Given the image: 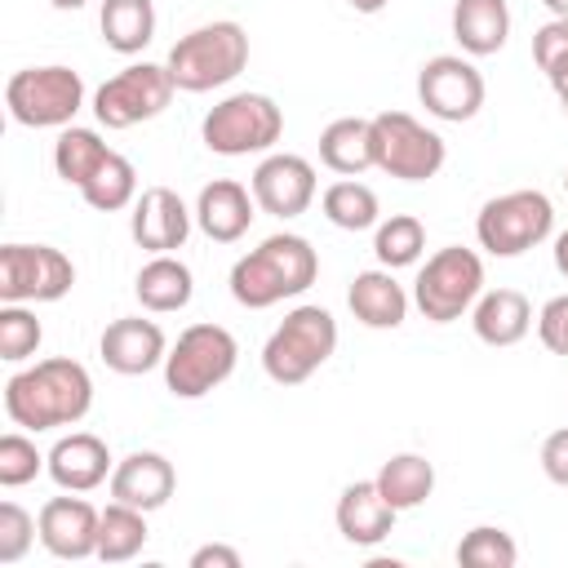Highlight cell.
<instances>
[{
    "instance_id": "cell-1",
    "label": "cell",
    "mask_w": 568,
    "mask_h": 568,
    "mask_svg": "<svg viewBox=\"0 0 568 568\" xmlns=\"http://www.w3.org/2000/svg\"><path fill=\"white\" fill-rule=\"evenodd\" d=\"M89 408H93V377L84 373V364L67 355L40 359L4 382V413L22 430L75 426L84 422Z\"/></svg>"
},
{
    "instance_id": "cell-2",
    "label": "cell",
    "mask_w": 568,
    "mask_h": 568,
    "mask_svg": "<svg viewBox=\"0 0 568 568\" xmlns=\"http://www.w3.org/2000/svg\"><path fill=\"white\" fill-rule=\"evenodd\" d=\"M315 275H320V257L311 240L280 231V235H266L257 248H248L231 266V297L248 311H266L284 297L306 293Z\"/></svg>"
},
{
    "instance_id": "cell-3",
    "label": "cell",
    "mask_w": 568,
    "mask_h": 568,
    "mask_svg": "<svg viewBox=\"0 0 568 568\" xmlns=\"http://www.w3.org/2000/svg\"><path fill=\"white\" fill-rule=\"evenodd\" d=\"M164 67L182 93H209L217 84H231L248 67V36L240 22L195 27L169 49Z\"/></svg>"
},
{
    "instance_id": "cell-4",
    "label": "cell",
    "mask_w": 568,
    "mask_h": 568,
    "mask_svg": "<svg viewBox=\"0 0 568 568\" xmlns=\"http://www.w3.org/2000/svg\"><path fill=\"white\" fill-rule=\"evenodd\" d=\"M337 351V320L324 306H293L262 346V368L280 386L306 382Z\"/></svg>"
},
{
    "instance_id": "cell-5",
    "label": "cell",
    "mask_w": 568,
    "mask_h": 568,
    "mask_svg": "<svg viewBox=\"0 0 568 568\" xmlns=\"http://www.w3.org/2000/svg\"><path fill=\"white\" fill-rule=\"evenodd\" d=\"M240 346L222 324H191L164 355V386L173 399H200L235 373Z\"/></svg>"
},
{
    "instance_id": "cell-6",
    "label": "cell",
    "mask_w": 568,
    "mask_h": 568,
    "mask_svg": "<svg viewBox=\"0 0 568 568\" xmlns=\"http://www.w3.org/2000/svg\"><path fill=\"white\" fill-rule=\"evenodd\" d=\"M484 293V262L475 248L448 244L426 257V266L413 280V302L430 324H453L462 320Z\"/></svg>"
},
{
    "instance_id": "cell-7",
    "label": "cell",
    "mask_w": 568,
    "mask_h": 568,
    "mask_svg": "<svg viewBox=\"0 0 568 568\" xmlns=\"http://www.w3.org/2000/svg\"><path fill=\"white\" fill-rule=\"evenodd\" d=\"M4 106L27 129H67L84 106V80L71 67H22L4 84Z\"/></svg>"
},
{
    "instance_id": "cell-8",
    "label": "cell",
    "mask_w": 568,
    "mask_h": 568,
    "mask_svg": "<svg viewBox=\"0 0 568 568\" xmlns=\"http://www.w3.org/2000/svg\"><path fill=\"white\" fill-rule=\"evenodd\" d=\"M280 133H284V111L266 93H231L200 124V138L213 155L271 151L280 142Z\"/></svg>"
},
{
    "instance_id": "cell-9",
    "label": "cell",
    "mask_w": 568,
    "mask_h": 568,
    "mask_svg": "<svg viewBox=\"0 0 568 568\" xmlns=\"http://www.w3.org/2000/svg\"><path fill=\"white\" fill-rule=\"evenodd\" d=\"M555 231V209L541 191H506L493 195L475 217V240L493 257H519L537 248Z\"/></svg>"
},
{
    "instance_id": "cell-10",
    "label": "cell",
    "mask_w": 568,
    "mask_h": 568,
    "mask_svg": "<svg viewBox=\"0 0 568 568\" xmlns=\"http://www.w3.org/2000/svg\"><path fill=\"white\" fill-rule=\"evenodd\" d=\"M444 160H448L444 138L422 120H413L408 111L373 115V169L399 182H426L444 169Z\"/></svg>"
},
{
    "instance_id": "cell-11",
    "label": "cell",
    "mask_w": 568,
    "mask_h": 568,
    "mask_svg": "<svg viewBox=\"0 0 568 568\" xmlns=\"http://www.w3.org/2000/svg\"><path fill=\"white\" fill-rule=\"evenodd\" d=\"M173 89H178V84H173L169 67H160V62H133V67H124V71H115L111 80L98 84V93H93V115H98V124H106V129H133V124H142V120H155V115L169 106Z\"/></svg>"
},
{
    "instance_id": "cell-12",
    "label": "cell",
    "mask_w": 568,
    "mask_h": 568,
    "mask_svg": "<svg viewBox=\"0 0 568 568\" xmlns=\"http://www.w3.org/2000/svg\"><path fill=\"white\" fill-rule=\"evenodd\" d=\"M75 284V266L53 244L0 248V302H58Z\"/></svg>"
},
{
    "instance_id": "cell-13",
    "label": "cell",
    "mask_w": 568,
    "mask_h": 568,
    "mask_svg": "<svg viewBox=\"0 0 568 568\" xmlns=\"http://www.w3.org/2000/svg\"><path fill=\"white\" fill-rule=\"evenodd\" d=\"M417 98L430 115H439L448 124H462V120L479 115V106H484V75L475 71V62H466L457 53H439V58L422 62Z\"/></svg>"
},
{
    "instance_id": "cell-14",
    "label": "cell",
    "mask_w": 568,
    "mask_h": 568,
    "mask_svg": "<svg viewBox=\"0 0 568 568\" xmlns=\"http://www.w3.org/2000/svg\"><path fill=\"white\" fill-rule=\"evenodd\" d=\"M253 200L271 217H297V213H306L311 200H315V169H311V160L288 155V151L266 155L253 169Z\"/></svg>"
},
{
    "instance_id": "cell-15",
    "label": "cell",
    "mask_w": 568,
    "mask_h": 568,
    "mask_svg": "<svg viewBox=\"0 0 568 568\" xmlns=\"http://www.w3.org/2000/svg\"><path fill=\"white\" fill-rule=\"evenodd\" d=\"M98 355L111 373L120 377H142L151 373L155 364H164L169 355V342H164V328L155 320H142V315H120L102 328L98 337Z\"/></svg>"
},
{
    "instance_id": "cell-16",
    "label": "cell",
    "mask_w": 568,
    "mask_h": 568,
    "mask_svg": "<svg viewBox=\"0 0 568 568\" xmlns=\"http://www.w3.org/2000/svg\"><path fill=\"white\" fill-rule=\"evenodd\" d=\"M40 541L58 559H89L98 555V524L102 510H93L84 497H49L40 506Z\"/></svg>"
},
{
    "instance_id": "cell-17",
    "label": "cell",
    "mask_w": 568,
    "mask_h": 568,
    "mask_svg": "<svg viewBox=\"0 0 568 568\" xmlns=\"http://www.w3.org/2000/svg\"><path fill=\"white\" fill-rule=\"evenodd\" d=\"M129 231H133L138 248H146V253H173V248H182L186 235H191V213H186V204H182L178 191H169V186H146V191L133 200Z\"/></svg>"
},
{
    "instance_id": "cell-18",
    "label": "cell",
    "mask_w": 568,
    "mask_h": 568,
    "mask_svg": "<svg viewBox=\"0 0 568 568\" xmlns=\"http://www.w3.org/2000/svg\"><path fill=\"white\" fill-rule=\"evenodd\" d=\"M106 484H111V501H124V506H138V510L151 515L173 497L178 470H173V462L164 453L142 448V453H129L124 462H115Z\"/></svg>"
},
{
    "instance_id": "cell-19",
    "label": "cell",
    "mask_w": 568,
    "mask_h": 568,
    "mask_svg": "<svg viewBox=\"0 0 568 568\" xmlns=\"http://www.w3.org/2000/svg\"><path fill=\"white\" fill-rule=\"evenodd\" d=\"M111 448L89 430H71L49 448V479L67 493H89L102 479H111Z\"/></svg>"
},
{
    "instance_id": "cell-20",
    "label": "cell",
    "mask_w": 568,
    "mask_h": 568,
    "mask_svg": "<svg viewBox=\"0 0 568 568\" xmlns=\"http://www.w3.org/2000/svg\"><path fill=\"white\" fill-rule=\"evenodd\" d=\"M395 506L382 497L377 479H355L342 488L337 497V532L351 546H377L390 528H395Z\"/></svg>"
},
{
    "instance_id": "cell-21",
    "label": "cell",
    "mask_w": 568,
    "mask_h": 568,
    "mask_svg": "<svg viewBox=\"0 0 568 568\" xmlns=\"http://www.w3.org/2000/svg\"><path fill=\"white\" fill-rule=\"evenodd\" d=\"M253 209H257V200H253L240 182L217 178V182H209V186L200 191V200H195V222H200V231H204L209 240L235 244V240L253 226Z\"/></svg>"
},
{
    "instance_id": "cell-22",
    "label": "cell",
    "mask_w": 568,
    "mask_h": 568,
    "mask_svg": "<svg viewBox=\"0 0 568 568\" xmlns=\"http://www.w3.org/2000/svg\"><path fill=\"white\" fill-rule=\"evenodd\" d=\"M346 302H351V315L368 328H399L404 315H408V293L386 266L382 271H359L351 280Z\"/></svg>"
},
{
    "instance_id": "cell-23",
    "label": "cell",
    "mask_w": 568,
    "mask_h": 568,
    "mask_svg": "<svg viewBox=\"0 0 568 568\" xmlns=\"http://www.w3.org/2000/svg\"><path fill=\"white\" fill-rule=\"evenodd\" d=\"M470 324H475V337L479 342H488V346H515L532 328V306H528V297L519 288H488V293H479Z\"/></svg>"
},
{
    "instance_id": "cell-24",
    "label": "cell",
    "mask_w": 568,
    "mask_h": 568,
    "mask_svg": "<svg viewBox=\"0 0 568 568\" xmlns=\"http://www.w3.org/2000/svg\"><path fill=\"white\" fill-rule=\"evenodd\" d=\"M510 36V9L506 0H457L453 4V40L470 58H488Z\"/></svg>"
},
{
    "instance_id": "cell-25",
    "label": "cell",
    "mask_w": 568,
    "mask_h": 568,
    "mask_svg": "<svg viewBox=\"0 0 568 568\" xmlns=\"http://www.w3.org/2000/svg\"><path fill=\"white\" fill-rule=\"evenodd\" d=\"M133 293H138V302H142L151 315H169V311H182V306L191 302V293H195V275H191V266H186L182 257H173V253H155V257L138 271Z\"/></svg>"
},
{
    "instance_id": "cell-26",
    "label": "cell",
    "mask_w": 568,
    "mask_h": 568,
    "mask_svg": "<svg viewBox=\"0 0 568 568\" xmlns=\"http://www.w3.org/2000/svg\"><path fill=\"white\" fill-rule=\"evenodd\" d=\"M320 160L342 178H355V173L373 169V120H364V115L333 120L320 133Z\"/></svg>"
},
{
    "instance_id": "cell-27",
    "label": "cell",
    "mask_w": 568,
    "mask_h": 568,
    "mask_svg": "<svg viewBox=\"0 0 568 568\" xmlns=\"http://www.w3.org/2000/svg\"><path fill=\"white\" fill-rule=\"evenodd\" d=\"M373 479L395 510H417L435 493V466L422 453H395L390 462H382V470Z\"/></svg>"
},
{
    "instance_id": "cell-28",
    "label": "cell",
    "mask_w": 568,
    "mask_h": 568,
    "mask_svg": "<svg viewBox=\"0 0 568 568\" xmlns=\"http://www.w3.org/2000/svg\"><path fill=\"white\" fill-rule=\"evenodd\" d=\"M102 40L115 53H142L155 36V4L151 0H102L98 13Z\"/></svg>"
},
{
    "instance_id": "cell-29",
    "label": "cell",
    "mask_w": 568,
    "mask_h": 568,
    "mask_svg": "<svg viewBox=\"0 0 568 568\" xmlns=\"http://www.w3.org/2000/svg\"><path fill=\"white\" fill-rule=\"evenodd\" d=\"M106 155H111V146H106L93 129L67 124V129L58 133V142H53V169H58V178L71 182V186H84V182L106 164Z\"/></svg>"
},
{
    "instance_id": "cell-30",
    "label": "cell",
    "mask_w": 568,
    "mask_h": 568,
    "mask_svg": "<svg viewBox=\"0 0 568 568\" xmlns=\"http://www.w3.org/2000/svg\"><path fill=\"white\" fill-rule=\"evenodd\" d=\"M146 510L138 506H124V501H111L102 510V524H98V559L106 564H124L133 559L142 546H146Z\"/></svg>"
},
{
    "instance_id": "cell-31",
    "label": "cell",
    "mask_w": 568,
    "mask_h": 568,
    "mask_svg": "<svg viewBox=\"0 0 568 568\" xmlns=\"http://www.w3.org/2000/svg\"><path fill=\"white\" fill-rule=\"evenodd\" d=\"M80 195H84V204L89 209H98V213H115V209H129L133 200H138V169L120 155V151H111L106 155V164L80 186Z\"/></svg>"
},
{
    "instance_id": "cell-32",
    "label": "cell",
    "mask_w": 568,
    "mask_h": 568,
    "mask_svg": "<svg viewBox=\"0 0 568 568\" xmlns=\"http://www.w3.org/2000/svg\"><path fill=\"white\" fill-rule=\"evenodd\" d=\"M320 204H324V217L333 226H342V231H368L377 222V213H382L377 209V191L364 186V182H355V178L333 182Z\"/></svg>"
},
{
    "instance_id": "cell-33",
    "label": "cell",
    "mask_w": 568,
    "mask_h": 568,
    "mask_svg": "<svg viewBox=\"0 0 568 568\" xmlns=\"http://www.w3.org/2000/svg\"><path fill=\"white\" fill-rule=\"evenodd\" d=\"M426 248V226L413 217V213H390L386 222H377V235H373V253L386 271L395 266H413Z\"/></svg>"
},
{
    "instance_id": "cell-34",
    "label": "cell",
    "mask_w": 568,
    "mask_h": 568,
    "mask_svg": "<svg viewBox=\"0 0 568 568\" xmlns=\"http://www.w3.org/2000/svg\"><path fill=\"white\" fill-rule=\"evenodd\" d=\"M515 559H519L515 537L493 524H479L457 541V564L466 568H515Z\"/></svg>"
},
{
    "instance_id": "cell-35",
    "label": "cell",
    "mask_w": 568,
    "mask_h": 568,
    "mask_svg": "<svg viewBox=\"0 0 568 568\" xmlns=\"http://www.w3.org/2000/svg\"><path fill=\"white\" fill-rule=\"evenodd\" d=\"M44 328L36 320V311H27V302H4L0 306V359L22 364L40 351Z\"/></svg>"
},
{
    "instance_id": "cell-36",
    "label": "cell",
    "mask_w": 568,
    "mask_h": 568,
    "mask_svg": "<svg viewBox=\"0 0 568 568\" xmlns=\"http://www.w3.org/2000/svg\"><path fill=\"white\" fill-rule=\"evenodd\" d=\"M40 470H49V457H40V448H36L27 435L9 430V435L0 439V484H4V488H22V484H31Z\"/></svg>"
},
{
    "instance_id": "cell-37",
    "label": "cell",
    "mask_w": 568,
    "mask_h": 568,
    "mask_svg": "<svg viewBox=\"0 0 568 568\" xmlns=\"http://www.w3.org/2000/svg\"><path fill=\"white\" fill-rule=\"evenodd\" d=\"M36 532H40V524L18 501H0V564H18L31 550Z\"/></svg>"
},
{
    "instance_id": "cell-38",
    "label": "cell",
    "mask_w": 568,
    "mask_h": 568,
    "mask_svg": "<svg viewBox=\"0 0 568 568\" xmlns=\"http://www.w3.org/2000/svg\"><path fill=\"white\" fill-rule=\"evenodd\" d=\"M532 58L550 84L559 75H568V18H550L546 27L532 31Z\"/></svg>"
},
{
    "instance_id": "cell-39",
    "label": "cell",
    "mask_w": 568,
    "mask_h": 568,
    "mask_svg": "<svg viewBox=\"0 0 568 568\" xmlns=\"http://www.w3.org/2000/svg\"><path fill=\"white\" fill-rule=\"evenodd\" d=\"M537 337L550 355H564L568 359V293L564 297H550L537 315Z\"/></svg>"
},
{
    "instance_id": "cell-40",
    "label": "cell",
    "mask_w": 568,
    "mask_h": 568,
    "mask_svg": "<svg viewBox=\"0 0 568 568\" xmlns=\"http://www.w3.org/2000/svg\"><path fill=\"white\" fill-rule=\"evenodd\" d=\"M541 470H546L550 484L568 488V426H559L541 439Z\"/></svg>"
},
{
    "instance_id": "cell-41",
    "label": "cell",
    "mask_w": 568,
    "mask_h": 568,
    "mask_svg": "<svg viewBox=\"0 0 568 568\" xmlns=\"http://www.w3.org/2000/svg\"><path fill=\"white\" fill-rule=\"evenodd\" d=\"M191 568H240V550L222 546V541H209L191 555Z\"/></svg>"
},
{
    "instance_id": "cell-42",
    "label": "cell",
    "mask_w": 568,
    "mask_h": 568,
    "mask_svg": "<svg viewBox=\"0 0 568 568\" xmlns=\"http://www.w3.org/2000/svg\"><path fill=\"white\" fill-rule=\"evenodd\" d=\"M550 253H555V271L568 280V231L555 235V248H550Z\"/></svg>"
},
{
    "instance_id": "cell-43",
    "label": "cell",
    "mask_w": 568,
    "mask_h": 568,
    "mask_svg": "<svg viewBox=\"0 0 568 568\" xmlns=\"http://www.w3.org/2000/svg\"><path fill=\"white\" fill-rule=\"evenodd\" d=\"M355 13H382L386 9V0H346Z\"/></svg>"
},
{
    "instance_id": "cell-44",
    "label": "cell",
    "mask_w": 568,
    "mask_h": 568,
    "mask_svg": "<svg viewBox=\"0 0 568 568\" xmlns=\"http://www.w3.org/2000/svg\"><path fill=\"white\" fill-rule=\"evenodd\" d=\"M555 93H559V106H564V115H568V75L555 80Z\"/></svg>"
},
{
    "instance_id": "cell-45",
    "label": "cell",
    "mask_w": 568,
    "mask_h": 568,
    "mask_svg": "<svg viewBox=\"0 0 568 568\" xmlns=\"http://www.w3.org/2000/svg\"><path fill=\"white\" fill-rule=\"evenodd\" d=\"M541 4H546L555 18H568V0H541Z\"/></svg>"
},
{
    "instance_id": "cell-46",
    "label": "cell",
    "mask_w": 568,
    "mask_h": 568,
    "mask_svg": "<svg viewBox=\"0 0 568 568\" xmlns=\"http://www.w3.org/2000/svg\"><path fill=\"white\" fill-rule=\"evenodd\" d=\"M49 4H53V9H84L89 0H49Z\"/></svg>"
},
{
    "instance_id": "cell-47",
    "label": "cell",
    "mask_w": 568,
    "mask_h": 568,
    "mask_svg": "<svg viewBox=\"0 0 568 568\" xmlns=\"http://www.w3.org/2000/svg\"><path fill=\"white\" fill-rule=\"evenodd\" d=\"M564 191H568V173H564Z\"/></svg>"
}]
</instances>
